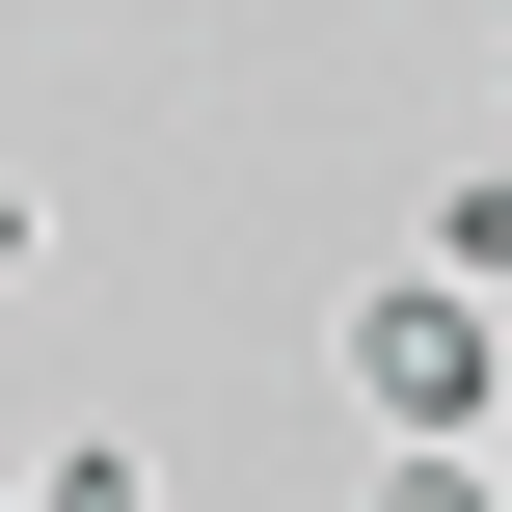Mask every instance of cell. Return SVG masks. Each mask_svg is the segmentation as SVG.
I'll use <instances>...</instances> for the list:
<instances>
[{
    "label": "cell",
    "instance_id": "6da1fadb",
    "mask_svg": "<svg viewBox=\"0 0 512 512\" xmlns=\"http://www.w3.org/2000/svg\"><path fill=\"white\" fill-rule=\"evenodd\" d=\"M324 378H351V432H378V459H486V405H512V351H486V297H459V270H378V297L324 324Z\"/></svg>",
    "mask_w": 512,
    "mask_h": 512
},
{
    "label": "cell",
    "instance_id": "7a4b0ae2",
    "mask_svg": "<svg viewBox=\"0 0 512 512\" xmlns=\"http://www.w3.org/2000/svg\"><path fill=\"white\" fill-rule=\"evenodd\" d=\"M432 270H459V297H512V162H459V189H432Z\"/></svg>",
    "mask_w": 512,
    "mask_h": 512
},
{
    "label": "cell",
    "instance_id": "3957f363",
    "mask_svg": "<svg viewBox=\"0 0 512 512\" xmlns=\"http://www.w3.org/2000/svg\"><path fill=\"white\" fill-rule=\"evenodd\" d=\"M27 512H162V459H135V432H81V459H27Z\"/></svg>",
    "mask_w": 512,
    "mask_h": 512
},
{
    "label": "cell",
    "instance_id": "277c9868",
    "mask_svg": "<svg viewBox=\"0 0 512 512\" xmlns=\"http://www.w3.org/2000/svg\"><path fill=\"white\" fill-rule=\"evenodd\" d=\"M378 512H512V486H486V459H378Z\"/></svg>",
    "mask_w": 512,
    "mask_h": 512
},
{
    "label": "cell",
    "instance_id": "5b68a950",
    "mask_svg": "<svg viewBox=\"0 0 512 512\" xmlns=\"http://www.w3.org/2000/svg\"><path fill=\"white\" fill-rule=\"evenodd\" d=\"M27 243H54V216H27V189H0V297H27Z\"/></svg>",
    "mask_w": 512,
    "mask_h": 512
},
{
    "label": "cell",
    "instance_id": "8992f818",
    "mask_svg": "<svg viewBox=\"0 0 512 512\" xmlns=\"http://www.w3.org/2000/svg\"><path fill=\"white\" fill-rule=\"evenodd\" d=\"M486 135H512V27H486Z\"/></svg>",
    "mask_w": 512,
    "mask_h": 512
},
{
    "label": "cell",
    "instance_id": "52a82bcc",
    "mask_svg": "<svg viewBox=\"0 0 512 512\" xmlns=\"http://www.w3.org/2000/svg\"><path fill=\"white\" fill-rule=\"evenodd\" d=\"M0 512H27V486H0Z\"/></svg>",
    "mask_w": 512,
    "mask_h": 512
}]
</instances>
